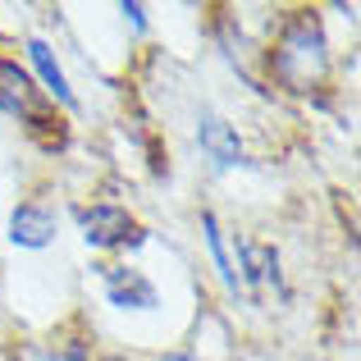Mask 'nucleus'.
Instances as JSON below:
<instances>
[{
	"label": "nucleus",
	"mask_w": 361,
	"mask_h": 361,
	"mask_svg": "<svg viewBox=\"0 0 361 361\" xmlns=\"http://www.w3.org/2000/svg\"><path fill=\"white\" fill-rule=\"evenodd\" d=\"M270 73L283 82L288 92H316L329 73V42L320 14L311 9H293L283 18L279 37L270 46Z\"/></svg>",
	"instance_id": "f257e3e1"
},
{
	"label": "nucleus",
	"mask_w": 361,
	"mask_h": 361,
	"mask_svg": "<svg viewBox=\"0 0 361 361\" xmlns=\"http://www.w3.org/2000/svg\"><path fill=\"white\" fill-rule=\"evenodd\" d=\"M0 110L14 115V119H23L32 133L60 123L55 119V106L42 101V87L32 82V73H27L18 60H9V55H0Z\"/></svg>",
	"instance_id": "f03ea898"
},
{
	"label": "nucleus",
	"mask_w": 361,
	"mask_h": 361,
	"mask_svg": "<svg viewBox=\"0 0 361 361\" xmlns=\"http://www.w3.org/2000/svg\"><path fill=\"white\" fill-rule=\"evenodd\" d=\"M73 220H78L82 229V243L97 247V252H123V247H137L147 233H142V224L133 220L123 206L115 202H92V206H78L73 211Z\"/></svg>",
	"instance_id": "7ed1b4c3"
},
{
	"label": "nucleus",
	"mask_w": 361,
	"mask_h": 361,
	"mask_svg": "<svg viewBox=\"0 0 361 361\" xmlns=\"http://www.w3.org/2000/svg\"><path fill=\"white\" fill-rule=\"evenodd\" d=\"M197 142H202V151L211 156L215 169H238V165H247V151H243L238 128H233L224 115H215V110H202V115H197Z\"/></svg>",
	"instance_id": "20e7f679"
},
{
	"label": "nucleus",
	"mask_w": 361,
	"mask_h": 361,
	"mask_svg": "<svg viewBox=\"0 0 361 361\" xmlns=\"http://www.w3.org/2000/svg\"><path fill=\"white\" fill-rule=\"evenodd\" d=\"M106 298L119 311H156L160 307L156 283L142 270H133V265H106Z\"/></svg>",
	"instance_id": "39448f33"
},
{
	"label": "nucleus",
	"mask_w": 361,
	"mask_h": 361,
	"mask_svg": "<svg viewBox=\"0 0 361 361\" xmlns=\"http://www.w3.org/2000/svg\"><path fill=\"white\" fill-rule=\"evenodd\" d=\"M55 211L42 202H18L9 211V243L14 247H27V252H42V247L55 243Z\"/></svg>",
	"instance_id": "423d86ee"
},
{
	"label": "nucleus",
	"mask_w": 361,
	"mask_h": 361,
	"mask_svg": "<svg viewBox=\"0 0 361 361\" xmlns=\"http://www.w3.org/2000/svg\"><path fill=\"white\" fill-rule=\"evenodd\" d=\"M27 60H32L37 78L46 82V87H42L46 97H51V101H60L64 110H78V97H73V87H69V78H64L60 60H55L51 42H42V37H27Z\"/></svg>",
	"instance_id": "0eeeda50"
},
{
	"label": "nucleus",
	"mask_w": 361,
	"mask_h": 361,
	"mask_svg": "<svg viewBox=\"0 0 361 361\" xmlns=\"http://www.w3.org/2000/svg\"><path fill=\"white\" fill-rule=\"evenodd\" d=\"M202 233H206V247H211V261H215V270H220L224 288L238 293V274H233V261H229V247H224V229H220V220H215V211H202Z\"/></svg>",
	"instance_id": "6e6552de"
},
{
	"label": "nucleus",
	"mask_w": 361,
	"mask_h": 361,
	"mask_svg": "<svg viewBox=\"0 0 361 361\" xmlns=\"http://www.w3.org/2000/svg\"><path fill=\"white\" fill-rule=\"evenodd\" d=\"M238 256H243V274L247 279H279V256L274 247H261V243H238Z\"/></svg>",
	"instance_id": "1a4fd4ad"
},
{
	"label": "nucleus",
	"mask_w": 361,
	"mask_h": 361,
	"mask_svg": "<svg viewBox=\"0 0 361 361\" xmlns=\"http://www.w3.org/2000/svg\"><path fill=\"white\" fill-rule=\"evenodd\" d=\"M119 14L128 18V23L137 27V32H142V27H147V9H142V5H128V0H123V5H119Z\"/></svg>",
	"instance_id": "9d476101"
},
{
	"label": "nucleus",
	"mask_w": 361,
	"mask_h": 361,
	"mask_svg": "<svg viewBox=\"0 0 361 361\" xmlns=\"http://www.w3.org/2000/svg\"><path fill=\"white\" fill-rule=\"evenodd\" d=\"M101 361H128V357H119V353H115V357H101Z\"/></svg>",
	"instance_id": "9b49d317"
}]
</instances>
